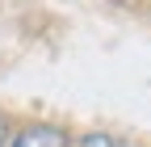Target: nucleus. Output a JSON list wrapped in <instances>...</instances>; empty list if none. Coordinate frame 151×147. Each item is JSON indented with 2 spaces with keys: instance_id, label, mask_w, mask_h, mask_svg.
<instances>
[{
  "instance_id": "1",
  "label": "nucleus",
  "mask_w": 151,
  "mask_h": 147,
  "mask_svg": "<svg viewBox=\"0 0 151 147\" xmlns=\"http://www.w3.org/2000/svg\"><path fill=\"white\" fill-rule=\"evenodd\" d=\"M9 147H71L63 126H50V122H34V126H21V130L9 135Z\"/></svg>"
},
{
  "instance_id": "2",
  "label": "nucleus",
  "mask_w": 151,
  "mask_h": 147,
  "mask_svg": "<svg viewBox=\"0 0 151 147\" xmlns=\"http://www.w3.org/2000/svg\"><path fill=\"white\" fill-rule=\"evenodd\" d=\"M71 147H126L122 139H113V135H105V130H88V135H80Z\"/></svg>"
},
{
  "instance_id": "3",
  "label": "nucleus",
  "mask_w": 151,
  "mask_h": 147,
  "mask_svg": "<svg viewBox=\"0 0 151 147\" xmlns=\"http://www.w3.org/2000/svg\"><path fill=\"white\" fill-rule=\"evenodd\" d=\"M9 135H13V130H9V122H4V118H0V143H4Z\"/></svg>"
},
{
  "instance_id": "4",
  "label": "nucleus",
  "mask_w": 151,
  "mask_h": 147,
  "mask_svg": "<svg viewBox=\"0 0 151 147\" xmlns=\"http://www.w3.org/2000/svg\"><path fill=\"white\" fill-rule=\"evenodd\" d=\"M0 147H9V139H4V143H0Z\"/></svg>"
}]
</instances>
